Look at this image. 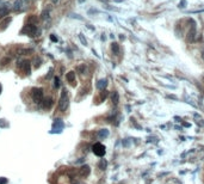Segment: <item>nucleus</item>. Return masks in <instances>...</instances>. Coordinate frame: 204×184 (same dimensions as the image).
Returning <instances> with one entry per match:
<instances>
[{
    "mask_svg": "<svg viewBox=\"0 0 204 184\" xmlns=\"http://www.w3.org/2000/svg\"><path fill=\"white\" fill-rule=\"evenodd\" d=\"M1 90H3V88H1V85H0V93H1Z\"/></svg>",
    "mask_w": 204,
    "mask_h": 184,
    "instance_id": "2f4dec72",
    "label": "nucleus"
},
{
    "mask_svg": "<svg viewBox=\"0 0 204 184\" xmlns=\"http://www.w3.org/2000/svg\"><path fill=\"white\" fill-rule=\"evenodd\" d=\"M31 94H32V99H33L35 103H41V102H42V99H43V90L41 87H33Z\"/></svg>",
    "mask_w": 204,
    "mask_h": 184,
    "instance_id": "7ed1b4c3",
    "label": "nucleus"
},
{
    "mask_svg": "<svg viewBox=\"0 0 204 184\" xmlns=\"http://www.w3.org/2000/svg\"><path fill=\"white\" fill-rule=\"evenodd\" d=\"M26 1H29V0H26Z\"/></svg>",
    "mask_w": 204,
    "mask_h": 184,
    "instance_id": "473e14b6",
    "label": "nucleus"
},
{
    "mask_svg": "<svg viewBox=\"0 0 204 184\" xmlns=\"http://www.w3.org/2000/svg\"><path fill=\"white\" fill-rule=\"evenodd\" d=\"M111 49H112V52H113V54H118V50H119V47H118V43H116V42H113V43L111 44Z\"/></svg>",
    "mask_w": 204,
    "mask_h": 184,
    "instance_id": "aec40b11",
    "label": "nucleus"
},
{
    "mask_svg": "<svg viewBox=\"0 0 204 184\" xmlns=\"http://www.w3.org/2000/svg\"><path fill=\"white\" fill-rule=\"evenodd\" d=\"M49 13H50V6H47V7L42 11V15H41V18L43 20L44 19H48L49 18Z\"/></svg>",
    "mask_w": 204,
    "mask_h": 184,
    "instance_id": "f8f14e48",
    "label": "nucleus"
},
{
    "mask_svg": "<svg viewBox=\"0 0 204 184\" xmlns=\"http://www.w3.org/2000/svg\"><path fill=\"white\" fill-rule=\"evenodd\" d=\"M90 172H91V169L88 165H84V166H81L80 170H79V175L81 177H84V178H86V177L90 176Z\"/></svg>",
    "mask_w": 204,
    "mask_h": 184,
    "instance_id": "423d86ee",
    "label": "nucleus"
},
{
    "mask_svg": "<svg viewBox=\"0 0 204 184\" xmlns=\"http://www.w3.org/2000/svg\"><path fill=\"white\" fill-rule=\"evenodd\" d=\"M106 166H107V161H106L105 159H100V161L98 163V167H99L100 170H105Z\"/></svg>",
    "mask_w": 204,
    "mask_h": 184,
    "instance_id": "2eb2a0df",
    "label": "nucleus"
},
{
    "mask_svg": "<svg viewBox=\"0 0 204 184\" xmlns=\"http://www.w3.org/2000/svg\"><path fill=\"white\" fill-rule=\"evenodd\" d=\"M106 86H107V80H106V79H100V80H98V83H97L98 90L104 91Z\"/></svg>",
    "mask_w": 204,
    "mask_h": 184,
    "instance_id": "9d476101",
    "label": "nucleus"
},
{
    "mask_svg": "<svg viewBox=\"0 0 204 184\" xmlns=\"http://www.w3.org/2000/svg\"><path fill=\"white\" fill-rule=\"evenodd\" d=\"M20 33H22V35H28V36H32V37H33V36L39 35V30L37 29L36 25L28 24V25H25L24 28L22 29Z\"/></svg>",
    "mask_w": 204,
    "mask_h": 184,
    "instance_id": "f257e3e1",
    "label": "nucleus"
},
{
    "mask_svg": "<svg viewBox=\"0 0 204 184\" xmlns=\"http://www.w3.org/2000/svg\"><path fill=\"white\" fill-rule=\"evenodd\" d=\"M39 65H41V60L38 59V60H36V67H38Z\"/></svg>",
    "mask_w": 204,
    "mask_h": 184,
    "instance_id": "c85d7f7f",
    "label": "nucleus"
},
{
    "mask_svg": "<svg viewBox=\"0 0 204 184\" xmlns=\"http://www.w3.org/2000/svg\"><path fill=\"white\" fill-rule=\"evenodd\" d=\"M50 39L53 41V42H57V41H59V39H57V37H56L55 35H50Z\"/></svg>",
    "mask_w": 204,
    "mask_h": 184,
    "instance_id": "bb28decb",
    "label": "nucleus"
},
{
    "mask_svg": "<svg viewBox=\"0 0 204 184\" xmlns=\"http://www.w3.org/2000/svg\"><path fill=\"white\" fill-rule=\"evenodd\" d=\"M33 53L32 49H19L18 50V54H20V55H28V54H31Z\"/></svg>",
    "mask_w": 204,
    "mask_h": 184,
    "instance_id": "a211bd4d",
    "label": "nucleus"
},
{
    "mask_svg": "<svg viewBox=\"0 0 204 184\" xmlns=\"http://www.w3.org/2000/svg\"><path fill=\"white\" fill-rule=\"evenodd\" d=\"M22 6H23V1H22V0H16L15 5H13V9H15L16 11H19L20 9H22Z\"/></svg>",
    "mask_w": 204,
    "mask_h": 184,
    "instance_id": "dca6fc26",
    "label": "nucleus"
},
{
    "mask_svg": "<svg viewBox=\"0 0 204 184\" xmlns=\"http://www.w3.org/2000/svg\"><path fill=\"white\" fill-rule=\"evenodd\" d=\"M111 100H112V104H113V105L118 104V100H119V96H118V92L113 91V92L111 93Z\"/></svg>",
    "mask_w": 204,
    "mask_h": 184,
    "instance_id": "ddd939ff",
    "label": "nucleus"
},
{
    "mask_svg": "<svg viewBox=\"0 0 204 184\" xmlns=\"http://www.w3.org/2000/svg\"><path fill=\"white\" fill-rule=\"evenodd\" d=\"M7 62H10V58H5V59L1 61V65L5 66V65H7Z\"/></svg>",
    "mask_w": 204,
    "mask_h": 184,
    "instance_id": "393cba45",
    "label": "nucleus"
},
{
    "mask_svg": "<svg viewBox=\"0 0 204 184\" xmlns=\"http://www.w3.org/2000/svg\"><path fill=\"white\" fill-rule=\"evenodd\" d=\"M71 17H73V18H78V19H83V17H81V16H79V15H75V13H72V15H71Z\"/></svg>",
    "mask_w": 204,
    "mask_h": 184,
    "instance_id": "a878e982",
    "label": "nucleus"
},
{
    "mask_svg": "<svg viewBox=\"0 0 204 184\" xmlns=\"http://www.w3.org/2000/svg\"><path fill=\"white\" fill-rule=\"evenodd\" d=\"M107 94H109V93H107V91H105V90H104L103 92L100 93V100H105V98L107 97Z\"/></svg>",
    "mask_w": 204,
    "mask_h": 184,
    "instance_id": "412c9836",
    "label": "nucleus"
},
{
    "mask_svg": "<svg viewBox=\"0 0 204 184\" xmlns=\"http://www.w3.org/2000/svg\"><path fill=\"white\" fill-rule=\"evenodd\" d=\"M66 79L68 80V83H74L75 81V73H74L73 71H71V72H68L67 74H66Z\"/></svg>",
    "mask_w": 204,
    "mask_h": 184,
    "instance_id": "9b49d317",
    "label": "nucleus"
},
{
    "mask_svg": "<svg viewBox=\"0 0 204 184\" xmlns=\"http://www.w3.org/2000/svg\"><path fill=\"white\" fill-rule=\"evenodd\" d=\"M51 1H53L54 4H57V3H59V0H51Z\"/></svg>",
    "mask_w": 204,
    "mask_h": 184,
    "instance_id": "c756f323",
    "label": "nucleus"
},
{
    "mask_svg": "<svg viewBox=\"0 0 204 184\" xmlns=\"http://www.w3.org/2000/svg\"><path fill=\"white\" fill-rule=\"evenodd\" d=\"M6 182H7V179H6L5 177H1V178H0V184H6Z\"/></svg>",
    "mask_w": 204,
    "mask_h": 184,
    "instance_id": "cd10ccee",
    "label": "nucleus"
},
{
    "mask_svg": "<svg viewBox=\"0 0 204 184\" xmlns=\"http://www.w3.org/2000/svg\"><path fill=\"white\" fill-rule=\"evenodd\" d=\"M79 1V4H83V3H85V0H78Z\"/></svg>",
    "mask_w": 204,
    "mask_h": 184,
    "instance_id": "7c9ffc66",
    "label": "nucleus"
},
{
    "mask_svg": "<svg viewBox=\"0 0 204 184\" xmlns=\"http://www.w3.org/2000/svg\"><path fill=\"white\" fill-rule=\"evenodd\" d=\"M10 13V10L6 7V6H3V7H0V19L6 17Z\"/></svg>",
    "mask_w": 204,
    "mask_h": 184,
    "instance_id": "4468645a",
    "label": "nucleus"
},
{
    "mask_svg": "<svg viewBox=\"0 0 204 184\" xmlns=\"http://www.w3.org/2000/svg\"><path fill=\"white\" fill-rule=\"evenodd\" d=\"M12 22V18L11 17H6V18H4L1 22H0V30H5L7 26L10 25V23Z\"/></svg>",
    "mask_w": 204,
    "mask_h": 184,
    "instance_id": "6e6552de",
    "label": "nucleus"
},
{
    "mask_svg": "<svg viewBox=\"0 0 204 184\" xmlns=\"http://www.w3.org/2000/svg\"><path fill=\"white\" fill-rule=\"evenodd\" d=\"M54 86H55L56 88L60 87V79L57 77H55V79H54Z\"/></svg>",
    "mask_w": 204,
    "mask_h": 184,
    "instance_id": "5701e85b",
    "label": "nucleus"
},
{
    "mask_svg": "<svg viewBox=\"0 0 204 184\" xmlns=\"http://www.w3.org/2000/svg\"><path fill=\"white\" fill-rule=\"evenodd\" d=\"M79 38H80L81 43H83L84 45H87V41L85 39V37H84V35H83V33H80V35H79Z\"/></svg>",
    "mask_w": 204,
    "mask_h": 184,
    "instance_id": "4be33fe9",
    "label": "nucleus"
},
{
    "mask_svg": "<svg viewBox=\"0 0 204 184\" xmlns=\"http://www.w3.org/2000/svg\"><path fill=\"white\" fill-rule=\"evenodd\" d=\"M63 127H65V124H63V122H62V120H60V118H56L55 121H54V124H53V132L51 133H61L63 130Z\"/></svg>",
    "mask_w": 204,
    "mask_h": 184,
    "instance_id": "39448f33",
    "label": "nucleus"
},
{
    "mask_svg": "<svg viewBox=\"0 0 204 184\" xmlns=\"http://www.w3.org/2000/svg\"><path fill=\"white\" fill-rule=\"evenodd\" d=\"M17 66L20 67V68H23L26 74H30L31 71H30V62L29 61H20V62L17 64Z\"/></svg>",
    "mask_w": 204,
    "mask_h": 184,
    "instance_id": "0eeeda50",
    "label": "nucleus"
},
{
    "mask_svg": "<svg viewBox=\"0 0 204 184\" xmlns=\"http://www.w3.org/2000/svg\"><path fill=\"white\" fill-rule=\"evenodd\" d=\"M109 135V130L107 129H101V130H99V133H98V136L99 138H106V136Z\"/></svg>",
    "mask_w": 204,
    "mask_h": 184,
    "instance_id": "f3484780",
    "label": "nucleus"
},
{
    "mask_svg": "<svg viewBox=\"0 0 204 184\" xmlns=\"http://www.w3.org/2000/svg\"><path fill=\"white\" fill-rule=\"evenodd\" d=\"M68 104H69V98H68V92L67 90H62L61 92V97H60V102H59V108L61 111H65L68 108Z\"/></svg>",
    "mask_w": 204,
    "mask_h": 184,
    "instance_id": "f03ea898",
    "label": "nucleus"
},
{
    "mask_svg": "<svg viewBox=\"0 0 204 184\" xmlns=\"http://www.w3.org/2000/svg\"><path fill=\"white\" fill-rule=\"evenodd\" d=\"M51 105H53V99H51V98H47V99L44 100V108L50 109Z\"/></svg>",
    "mask_w": 204,
    "mask_h": 184,
    "instance_id": "6ab92c4d",
    "label": "nucleus"
},
{
    "mask_svg": "<svg viewBox=\"0 0 204 184\" xmlns=\"http://www.w3.org/2000/svg\"><path fill=\"white\" fill-rule=\"evenodd\" d=\"M195 37H196V29L192 28L191 30L189 31L187 35H186V41L191 43V42H193V41H195Z\"/></svg>",
    "mask_w": 204,
    "mask_h": 184,
    "instance_id": "1a4fd4ad",
    "label": "nucleus"
},
{
    "mask_svg": "<svg viewBox=\"0 0 204 184\" xmlns=\"http://www.w3.org/2000/svg\"><path fill=\"white\" fill-rule=\"evenodd\" d=\"M78 71H79L80 73H84V72L86 71V66H85V65H81V66H79V67H78Z\"/></svg>",
    "mask_w": 204,
    "mask_h": 184,
    "instance_id": "b1692460",
    "label": "nucleus"
},
{
    "mask_svg": "<svg viewBox=\"0 0 204 184\" xmlns=\"http://www.w3.org/2000/svg\"><path fill=\"white\" fill-rule=\"evenodd\" d=\"M92 151L93 153L98 155V157H104L105 155V146L103 144H100V142H97V144H94L93 147H92Z\"/></svg>",
    "mask_w": 204,
    "mask_h": 184,
    "instance_id": "20e7f679",
    "label": "nucleus"
}]
</instances>
